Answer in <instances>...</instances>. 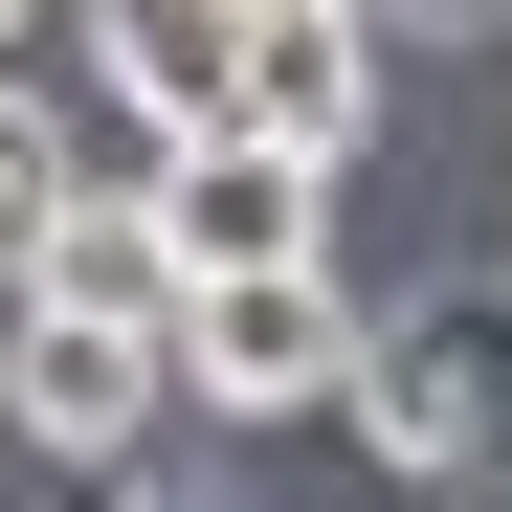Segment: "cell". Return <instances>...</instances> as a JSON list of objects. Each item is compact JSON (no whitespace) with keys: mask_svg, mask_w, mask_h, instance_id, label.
I'll return each instance as SVG.
<instances>
[{"mask_svg":"<svg viewBox=\"0 0 512 512\" xmlns=\"http://www.w3.org/2000/svg\"><path fill=\"white\" fill-rule=\"evenodd\" d=\"M357 423H379V468H423V490L512 468V290H423V312H357Z\"/></svg>","mask_w":512,"mask_h":512,"instance_id":"6da1fadb","label":"cell"},{"mask_svg":"<svg viewBox=\"0 0 512 512\" xmlns=\"http://www.w3.org/2000/svg\"><path fill=\"white\" fill-rule=\"evenodd\" d=\"M179 401L201 423H312V401H357V290L334 268H223V290H179Z\"/></svg>","mask_w":512,"mask_h":512,"instance_id":"7a4b0ae2","label":"cell"},{"mask_svg":"<svg viewBox=\"0 0 512 512\" xmlns=\"http://www.w3.org/2000/svg\"><path fill=\"white\" fill-rule=\"evenodd\" d=\"M156 401H179V357H156V334H112V312H0V423H23L45 468L156 446Z\"/></svg>","mask_w":512,"mask_h":512,"instance_id":"3957f363","label":"cell"},{"mask_svg":"<svg viewBox=\"0 0 512 512\" xmlns=\"http://www.w3.org/2000/svg\"><path fill=\"white\" fill-rule=\"evenodd\" d=\"M312 201H334V179H290V156H245V134L156 156V245H179V290H223V268H334Z\"/></svg>","mask_w":512,"mask_h":512,"instance_id":"277c9868","label":"cell"},{"mask_svg":"<svg viewBox=\"0 0 512 512\" xmlns=\"http://www.w3.org/2000/svg\"><path fill=\"white\" fill-rule=\"evenodd\" d=\"M90 67H112V112L156 156H201L245 112V23H223V0H90Z\"/></svg>","mask_w":512,"mask_h":512,"instance_id":"5b68a950","label":"cell"},{"mask_svg":"<svg viewBox=\"0 0 512 512\" xmlns=\"http://www.w3.org/2000/svg\"><path fill=\"white\" fill-rule=\"evenodd\" d=\"M0 312H112V334H179V245H156V179H67L45 201V268Z\"/></svg>","mask_w":512,"mask_h":512,"instance_id":"8992f818","label":"cell"},{"mask_svg":"<svg viewBox=\"0 0 512 512\" xmlns=\"http://www.w3.org/2000/svg\"><path fill=\"white\" fill-rule=\"evenodd\" d=\"M357 112H379V23H245V156H290V179H334L357 156Z\"/></svg>","mask_w":512,"mask_h":512,"instance_id":"52a82bcc","label":"cell"},{"mask_svg":"<svg viewBox=\"0 0 512 512\" xmlns=\"http://www.w3.org/2000/svg\"><path fill=\"white\" fill-rule=\"evenodd\" d=\"M45 201H67V134H45V90L0 67V290L45 268Z\"/></svg>","mask_w":512,"mask_h":512,"instance_id":"ba28073f","label":"cell"},{"mask_svg":"<svg viewBox=\"0 0 512 512\" xmlns=\"http://www.w3.org/2000/svg\"><path fill=\"white\" fill-rule=\"evenodd\" d=\"M223 23H357V0H223Z\"/></svg>","mask_w":512,"mask_h":512,"instance_id":"9c48e42d","label":"cell"},{"mask_svg":"<svg viewBox=\"0 0 512 512\" xmlns=\"http://www.w3.org/2000/svg\"><path fill=\"white\" fill-rule=\"evenodd\" d=\"M23 23H45V0H0V67H23Z\"/></svg>","mask_w":512,"mask_h":512,"instance_id":"30bf717a","label":"cell"}]
</instances>
